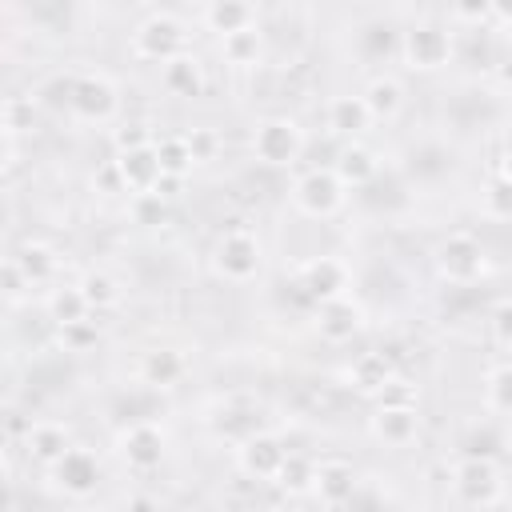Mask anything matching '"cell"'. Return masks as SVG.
Segmentation results:
<instances>
[{
	"label": "cell",
	"instance_id": "1",
	"mask_svg": "<svg viewBox=\"0 0 512 512\" xmlns=\"http://www.w3.org/2000/svg\"><path fill=\"white\" fill-rule=\"evenodd\" d=\"M52 84L60 88L56 104L80 124H108L120 112V88L104 72H64Z\"/></svg>",
	"mask_w": 512,
	"mask_h": 512
},
{
	"label": "cell",
	"instance_id": "2",
	"mask_svg": "<svg viewBox=\"0 0 512 512\" xmlns=\"http://www.w3.org/2000/svg\"><path fill=\"white\" fill-rule=\"evenodd\" d=\"M432 264H436V276H440L444 284H452V288H472V284H480V280L488 276L492 256H488V244H484L476 232L456 228V232H448V236L436 244Z\"/></svg>",
	"mask_w": 512,
	"mask_h": 512
},
{
	"label": "cell",
	"instance_id": "3",
	"mask_svg": "<svg viewBox=\"0 0 512 512\" xmlns=\"http://www.w3.org/2000/svg\"><path fill=\"white\" fill-rule=\"evenodd\" d=\"M212 268L228 284H252L264 272V244L252 228L232 224L212 240Z\"/></svg>",
	"mask_w": 512,
	"mask_h": 512
},
{
	"label": "cell",
	"instance_id": "4",
	"mask_svg": "<svg viewBox=\"0 0 512 512\" xmlns=\"http://www.w3.org/2000/svg\"><path fill=\"white\" fill-rule=\"evenodd\" d=\"M248 148H252V160L264 168H292V164H300L308 136H304L300 120H292V116H264L252 128Z\"/></svg>",
	"mask_w": 512,
	"mask_h": 512
},
{
	"label": "cell",
	"instance_id": "5",
	"mask_svg": "<svg viewBox=\"0 0 512 512\" xmlns=\"http://www.w3.org/2000/svg\"><path fill=\"white\" fill-rule=\"evenodd\" d=\"M348 204V184L336 176L332 164H312L292 180V208L308 220H332Z\"/></svg>",
	"mask_w": 512,
	"mask_h": 512
},
{
	"label": "cell",
	"instance_id": "6",
	"mask_svg": "<svg viewBox=\"0 0 512 512\" xmlns=\"http://www.w3.org/2000/svg\"><path fill=\"white\" fill-rule=\"evenodd\" d=\"M452 492L460 504H472V508H488V504H500L504 500V472L496 464V456H480V452H460L452 472Z\"/></svg>",
	"mask_w": 512,
	"mask_h": 512
},
{
	"label": "cell",
	"instance_id": "7",
	"mask_svg": "<svg viewBox=\"0 0 512 512\" xmlns=\"http://www.w3.org/2000/svg\"><path fill=\"white\" fill-rule=\"evenodd\" d=\"M452 32L440 20H416L408 28H400V64L408 72H440L452 64Z\"/></svg>",
	"mask_w": 512,
	"mask_h": 512
},
{
	"label": "cell",
	"instance_id": "8",
	"mask_svg": "<svg viewBox=\"0 0 512 512\" xmlns=\"http://www.w3.org/2000/svg\"><path fill=\"white\" fill-rule=\"evenodd\" d=\"M128 48H132L136 60L168 64L172 56L188 52V28H184V20L172 16V12H152V16H144V20L132 28Z\"/></svg>",
	"mask_w": 512,
	"mask_h": 512
},
{
	"label": "cell",
	"instance_id": "9",
	"mask_svg": "<svg viewBox=\"0 0 512 512\" xmlns=\"http://www.w3.org/2000/svg\"><path fill=\"white\" fill-rule=\"evenodd\" d=\"M116 452H120V460H124L136 476H148V472H156V468L164 464V456H168V436H164V428H160L156 420H132V424L116 436Z\"/></svg>",
	"mask_w": 512,
	"mask_h": 512
},
{
	"label": "cell",
	"instance_id": "10",
	"mask_svg": "<svg viewBox=\"0 0 512 512\" xmlns=\"http://www.w3.org/2000/svg\"><path fill=\"white\" fill-rule=\"evenodd\" d=\"M288 452H292V448H288L276 432L256 428L252 436L240 440V448H236V464H240V472H244L248 480H256V484H276V476H280Z\"/></svg>",
	"mask_w": 512,
	"mask_h": 512
},
{
	"label": "cell",
	"instance_id": "11",
	"mask_svg": "<svg viewBox=\"0 0 512 512\" xmlns=\"http://www.w3.org/2000/svg\"><path fill=\"white\" fill-rule=\"evenodd\" d=\"M368 432L384 448H408L420 436V408L412 400H376L368 416Z\"/></svg>",
	"mask_w": 512,
	"mask_h": 512
},
{
	"label": "cell",
	"instance_id": "12",
	"mask_svg": "<svg viewBox=\"0 0 512 512\" xmlns=\"http://www.w3.org/2000/svg\"><path fill=\"white\" fill-rule=\"evenodd\" d=\"M48 476H52V484H56L64 496L84 500V496H92V492L100 488L104 468H100V456H96L92 448L72 444V448H68V452L48 468Z\"/></svg>",
	"mask_w": 512,
	"mask_h": 512
},
{
	"label": "cell",
	"instance_id": "13",
	"mask_svg": "<svg viewBox=\"0 0 512 512\" xmlns=\"http://www.w3.org/2000/svg\"><path fill=\"white\" fill-rule=\"evenodd\" d=\"M352 288V272L340 256H312L308 264H300L296 272V292L308 300V304H324V300H336Z\"/></svg>",
	"mask_w": 512,
	"mask_h": 512
},
{
	"label": "cell",
	"instance_id": "14",
	"mask_svg": "<svg viewBox=\"0 0 512 512\" xmlns=\"http://www.w3.org/2000/svg\"><path fill=\"white\" fill-rule=\"evenodd\" d=\"M356 488H360V472L352 468V460L344 456H324L316 460V472H312V492L324 508H344V504H356Z\"/></svg>",
	"mask_w": 512,
	"mask_h": 512
},
{
	"label": "cell",
	"instance_id": "15",
	"mask_svg": "<svg viewBox=\"0 0 512 512\" xmlns=\"http://www.w3.org/2000/svg\"><path fill=\"white\" fill-rule=\"evenodd\" d=\"M396 380V364L388 352L380 348H368V352H356L348 364H344V384L356 392V396H368V400H380L384 388Z\"/></svg>",
	"mask_w": 512,
	"mask_h": 512
},
{
	"label": "cell",
	"instance_id": "16",
	"mask_svg": "<svg viewBox=\"0 0 512 512\" xmlns=\"http://www.w3.org/2000/svg\"><path fill=\"white\" fill-rule=\"evenodd\" d=\"M316 332L324 344H352L360 332H364V308L344 292L336 300H324L316 304Z\"/></svg>",
	"mask_w": 512,
	"mask_h": 512
},
{
	"label": "cell",
	"instance_id": "17",
	"mask_svg": "<svg viewBox=\"0 0 512 512\" xmlns=\"http://www.w3.org/2000/svg\"><path fill=\"white\" fill-rule=\"evenodd\" d=\"M116 168H120V180H124V192L132 196H144L160 184L164 168H160V156H156V140L152 144H140V148H120L116 156Z\"/></svg>",
	"mask_w": 512,
	"mask_h": 512
},
{
	"label": "cell",
	"instance_id": "18",
	"mask_svg": "<svg viewBox=\"0 0 512 512\" xmlns=\"http://www.w3.org/2000/svg\"><path fill=\"white\" fill-rule=\"evenodd\" d=\"M372 124H376V120H372L364 96L344 92V96H332V100L324 104V128H328V136H336L340 144H344V140H360Z\"/></svg>",
	"mask_w": 512,
	"mask_h": 512
},
{
	"label": "cell",
	"instance_id": "19",
	"mask_svg": "<svg viewBox=\"0 0 512 512\" xmlns=\"http://www.w3.org/2000/svg\"><path fill=\"white\" fill-rule=\"evenodd\" d=\"M72 444L76 440H72V428L64 420H32L28 432H24V452L40 468H52Z\"/></svg>",
	"mask_w": 512,
	"mask_h": 512
},
{
	"label": "cell",
	"instance_id": "20",
	"mask_svg": "<svg viewBox=\"0 0 512 512\" xmlns=\"http://www.w3.org/2000/svg\"><path fill=\"white\" fill-rule=\"evenodd\" d=\"M160 84H164V92L176 96V100H196V96H204V88H208V72H204V64H200L196 52H180V56H172V60L160 68Z\"/></svg>",
	"mask_w": 512,
	"mask_h": 512
},
{
	"label": "cell",
	"instance_id": "21",
	"mask_svg": "<svg viewBox=\"0 0 512 512\" xmlns=\"http://www.w3.org/2000/svg\"><path fill=\"white\" fill-rule=\"evenodd\" d=\"M332 168H336V176H340L348 188H364V184H372V180L380 176V156H376L364 140H344V144L336 148Z\"/></svg>",
	"mask_w": 512,
	"mask_h": 512
},
{
	"label": "cell",
	"instance_id": "22",
	"mask_svg": "<svg viewBox=\"0 0 512 512\" xmlns=\"http://www.w3.org/2000/svg\"><path fill=\"white\" fill-rule=\"evenodd\" d=\"M204 28L216 32V40L256 28V4L252 0H208L204 4Z\"/></svg>",
	"mask_w": 512,
	"mask_h": 512
},
{
	"label": "cell",
	"instance_id": "23",
	"mask_svg": "<svg viewBox=\"0 0 512 512\" xmlns=\"http://www.w3.org/2000/svg\"><path fill=\"white\" fill-rule=\"evenodd\" d=\"M12 260L20 264V272L28 276V284H32V288L52 284V280H56V272H60V256H56V248H52V244H44V240H24V244L12 252Z\"/></svg>",
	"mask_w": 512,
	"mask_h": 512
},
{
	"label": "cell",
	"instance_id": "24",
	"mask_svg": "<svg viewBox=\"0 0 512 512\" xmlns=\"http://www.w3.org/2000/svg\"><path fill=\"white\" fill-rule=\"evenodd\" d=\"M44 312H48V320H52L56 328H68V324L92 320L96 308L88 304V296H84L80 284H56V288L48 292V300H44Z\"/></svg>",
	"mask_w": 512,
	"mask_h": 512
},
{
	"label": "cell",
	"instance_id": "25",
	"mask_svg": "<svg viewBox=\"0 0 512 512\" xmlns=\"http://www.w3.org/2000/svg\"><path fill=\"white\" fill-rule=\"evenodd\" d=\"M136 372H140V384H148V388H172V384L184 380L188 360L176 348H152V352L140 356V368Z\"/></svg>",
	"mask_w": 512,
	"mask_h": 512
},
{
	"label": "cell",
	"instance_id": "26",
	"mask_svg": "<svg viewBox=\"0 0 512 512\" xmlns=\"http://www.w3.org/2000/svg\"><path fill=\"white\" fill-rule=\"evenodd\" d=\"M360 96H364L372 120H380V124H392V120L404 112V84H400L396 76H384V72L372 76Z\"/></svg>",
	"mask_w": 512,
	"mask_h": 512
},
{
	"label": "cell",
	"instance_id": "27",
	"mask_svg": "<svg viewBox=\"0 0 512 512\" xmlns=\"http://www.w3.org/2000/svg\"><path fill=\"white\" fill-rule=\"evenodd\" d=\"M484 408L492 416H512V360H496L484 372Z\"/></svg>",
	"mask_w": 512,
	"mask_h": 512
},
{
	"label": "cell",
	"instance_id": "28",
	"mask_svg": "<svg viewBox=\"0 0 512 512\" xmlns=\"http://www.w3.org/2000/svg\"><path fill=\"white\" fill-rule=\"evenodd\" d=\"M220 56L232 64V68H256L260 56H264V36L260 28H244V32H232L220 40Z\"/></svg>",
	"mask_w": 512,
	"mask_h": 512
},
{
	"label": "cell",
	"instance_id": "29",
	"mask_svg": "<svg viewBox=\"0 0 512 512\" xmlns=\"http://www.w3.org/2000/svg\"><path fill=\"white\" fill-rule=\"evenodd\" d=\"M156 156H160V168L168 176H188L196 168V156H192V144H188V132H168V136H156Z\"/></svg>",
	"mask_w": 512,
	"mask_h": 512
},
{
	"label": "cell",
	"instance_id": "30",
	"mask_svg": "<svg viewBox=\"0 0 512 512\" xmlns=\"http://www.w3.org/2000/svg\"><path fill=\"white\" fill-rule=\"evenodd\" d=\"M80 288H84V296H88V304H92L96 312H108V308H116V304H120V296H124L120 280H116L112 272H104V268H92V272H84V276H80Z\"/></svg>",
	"mask_w": 512,
	"mask_h": 512
},
{
	"label": "cell",
	"instance_id": "31",
	"mask_svg": "<svg viewBox=\"0 0 512 512\" xmlns=\"http://www.w3.org/2000/svg\"><path fill=\"white\" fill-rule=\"evenodd\" d=\"M480 208H484L488 220H496V224H512V180L500 176V172H492L488 184L480 188Z\"/></svg>",
	"mask_w": 512,
	"mask_h": 512
},
{
	"label": "cell",
	"instance_id": "32",
	"mask_svg": "<svg viewBox=\"0 0 512 512\" xmlns=\"http://www.w3.org/2000/svg\"><path fill=\"white\" fill-rule=\"evenodd\" d=\"M312 472H316V460H308L304 452H288V460H284V468H280V476H276V484L284 488V492H312Z\"/></svg>",
	"mask_w": 512,
	"mask_h": 512
},
{
	"label": "cell",
	"instance_id": "33",
	"mask_svg": "<svg viewBox=\"0 0 512 512\" xmlns=\"http://www.w3.org/2000/svg\"><path fill=\"white\" fill-rule=\"evenodd\" d=\"M488 324H492V344H496L500 352H508V356H512V296H508V300H500V304L492 308Z\"/></svg>",
	"mask_w": 512,
	"mask_h": 512
},
{
	"label": "cell",
	"instance_id": "34",
	"mask_svg": "<svg viewBox=\"0 0 512 512\" xmlns=\"http://www.w3.org/2000/svg\"><path fill=\"white\" fill-rule=\"evenodd\" d=\"M448 8L460 24H472V28L492 20V0H448Z\"/></svg>",
	"mask_w": 512,
	"mask_h": 512
},
{
	"label": "cell",
	"instance_id": "35",
	"mask_svg": "<svg viewBox=\"0 0 512 512\" xmlns=\"http://www.w3.org/2000/svg\"><path fill=\"white\" fill-rule=\"evenodd\" d=\"M188 144H192L196 164H212V160H216V152H220V136H216L212 128H204V124L188 132Z\"/></svg>",
	"mask_w": 512,
	"mask_h": 512
},
{
	"label": "cell",
	"instance_id": "36",
	"mask_svg": "<svg viewBox=\"0 0 512 512\" xmlns=\"http://www.w3.org/2000/svg\"><path fill=\"white\" fill-rule=\"evenodd\" d=\"M152 140H156V136H152V132H148L140 120H128V124H120V128L112 132L116 152H120V148H140V144H152Z\"/></svg>",
	"mask_w": 512,
	"mask_h": 512
},
{
	"label": "cell",
	"instance_id": "37",
	"mask_svg": "<svg viewBox=\"0 0 512 512\" xmlns=\"http://www.w3.org/2000/svg\"><path fill=\"white\" fill-rule=\"evenodd\" d=\"M60 340L68 344V348H84V344H96V324L92 320H80V324H68V328H60Z\"/></svg>",
	"mask_w": 512,
	"mask_h": 512
},
{
	"label": "cell",
	"instance_id": "38",
	"mask_svg": "<svg viewBox=\"0 0 512 512\" xmlns=\"http://www.w3.org/2000/svg\"><path fill=\"white\" fill-rule=\"evenodd\" d=\"M496 444H500V432H492V428L484 424V432L472 428V440H464L460 448H464V452H480V456H496V452H500Z\"/></svg>",
	"mask_w": 512,
	"mask_h": 512
},
{
	"label": "cell",
	"instance_id": "39",
	"mask_svg": "<svg viewBox=\"0 0 512 512\" xmlns=\"http://www.w3.org/2000/svg\"><path fill=\"white\" fill-rule=\"evenodd\" d=\"M92 184H96V188H104V192H124V180H120V168H116V160H104Z\"/></svg>",
	"mask_w": 512,
	"mask_h": 512
},
{
	"label": "cell",
	"instance_id": "40",
	"mask_svg": "<svg viewBox=\"0 0 512 512\" xmlns=\"http://www.w3.org/2000/svg\"><path fill=\"white\" fill-rule=\"evenodd\" d=\"M4 284H8V296H12V300H16V296H20L24 288H32V284H28V276L20 272V264H16L12 256L4 260Z\"/></svg>",
	"mask_w": 512,
	"mask_h": 512
},
{
	"label": "cell",
	"instance_id": "41",
	"mask_svg": "<svg viewBox=\"0 0 512 512\" xmlns=\"http://www.w3.org/2000/svg\"><path fill=\"white\" fill-rule=\"evenodd\" d=\"M492 20L512 24V0H492Z\"/></svg>",
	"mask_w": 512,
	"mask_h": 512
},
{
	"label": "cell",
	"instance_id": "42",
	"mask_svg": "<svg viewBox=\"0 0 512 512\" xmlns=\"http://www.w3.org/2000/svg\"><path fill=\"white\" fill-rule=\"evenodd\" d=\"M496 172H500V176H508V180H512V148H508V152H504V156H500V168H496Z\"/></svg>",
	"mask_w": 512,
	"mask_h": 512
}]
</instances>
